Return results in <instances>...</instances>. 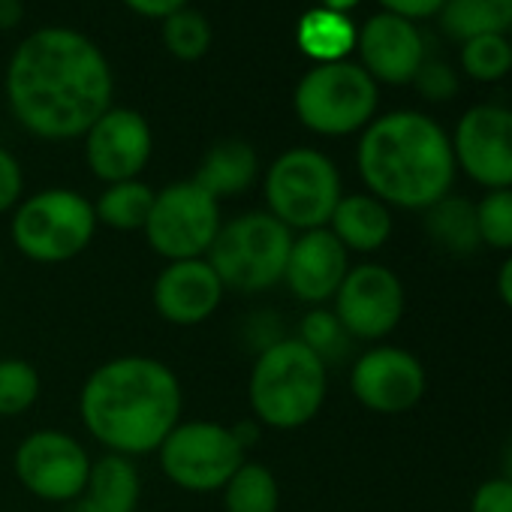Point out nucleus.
Returning <instances> with one entry per match:
<instances>
[{
    "instance_id": "obj_30",
    "label": "nucleus",
    "mask_w": 512,
    "mask_h": 512,
    "mask_svg": "<svg viewBox=\"0 0 512 512\" xmlns=\"http://www.w3.org/2000/svg\"><path fill=\"white\" fill-rule=\"evenodd\" d=\"M479 244L494 250H512V190H488L476 202Z\"/></svg>"
},
{
    "instance_id": "obj_26",
    "label": "nucleus",
    "mask_w": 512,
    "mask_h": 512,
    "mask_svg": "<svg viewBox=\"0 0 512 512\" xmlns=\"http://www.w3.org/2000/svg\"><path fill=\"white\" fill-rule=\"evenodd\" d=\"M220 491H223L226 512H278L281 509L278 479L260 461H244Z\"/></svg>"
},
{
    "instance_id": "obj_32",
    "label": "nucleus",
    "mask_w": 512,
    "mask_h": 512,
    "mask_svg": "<svg viewBox=\"0 0 512 512\" xmlns=\"http://www.w3.org/2000/svg\"><path fill=\"white\" fill-rule=\"evenodd\" d=\"M25 196V172L22 163L7 151L0 148V214L16 211V205Z\"/></svg>"
},
{
    "instance_id": "obj_20",
    "label": "nucleus",
    "mask_w": 512,
    "mask_h": 512,
    "mask_svg": "<svg viewBox=\"0 0 512 512\" xmlns=\"http://www.w3.org/2000/svg\"><path fill=\"white\" fill-rule=\"evenodd\" d=\"M329 232L347 247V253H374L392 235V211L371 193H350L335 205Z\"/></svg>"
},
{
    "instance_id": "obj_25",
    "label": "nucleus",
    "mask_w": 512,
    "mask_h": 512,
    "mask_svg": "<svg viewBox=\"0 0 512 512\" xmlns=\"http://www.w3.org/2000/svg\"><path fill=\"white\" fill-rule=\"evenodd\" d=\"M154 193L145 181L133 178V181H118V184H106V190L100 193V199L94 202V214L100 226H109L115 232H136L145 229L151 205H154Z\"/></svg>"
},
{
    "instance_id": "obj_5",
    "label": "nucleus",
    "mask_w": 512,
    "mask_h": 512,
    "mask_svg": "<svg viewBox=\"0 0 512 512\" xmlns=\"http://www.w3.org/2000/svg\"><path fill=\"white\" fill-rule=\"evenodd\" d=\"M293 235L269 211H244L220 223L205 260L232 293H266L284 281Z\"/></svg>"
},
{
    "instance_id": "obj_13",
    "label": "nucleus",
    "mask_w": 512,
    "mask_h": 512,
    "mask_svg": "<svg viewBox=\"0 0 512 512\" xmlns=\"http://www.w3.org/2000/svg\"><path fill=\"white\" fill-rule=\"evenodd\" d=\"M455 166L485 190H512V112L503 106H473L452 136Z\"/></svg>"
},
{
    "instance_id": "obj_42",
    "label": "nucleus",
    "mask_w": 512,
    "mask_h": 512,
    "mask_svg": "<svg viewBox=\"0 0 512 512\" xmlns=\"http://www.w3.org/2000/svg\"><path fill=\"white\" fill-rule=\"evenodd\" d=\"M509 34H512V25H509ZM509 46H512V43H509Z\"/></svg>"
},
{
    "instance_id": "obj_4",
    "label": "nucleus",
    "mask_w": 512,
    "mask_h": 512,
    "mask_svg": "<svg viewBox=\"0 0 512 512\" xmlns=\"http://www.w3.org/2000/svg\"><path fill=\"white\" fill-rule=\"evenodd\" d=\"M326 395L329 365L299 338L266 344L247 377L250 413L275 431H296L317 419Z\"/></svg>"
},
{
    "instance_id": "obj_40",
    "label": "nucleus",
    "mask_w": 512,
    "mask_h": 512,
    "mask_svg": "<svg viewBox=\"0 0 512 512\" xmlns=\"http://www.w3.org/2000/svg\"><path fill=\"white\" fill-rule=\"evenodd\" d=\"M503 470H506L503 476H506V479L512 482V437H509V446H506V458H503Z\"/></svg>"
},
{
    "instance_id": "obj_2",
    "label": "nucleus",
    "mask_w": 512,
    "mask_h": 512,
    "mask_svg": "<svg viewBox=\"0 0 512 512\" xmlns=\"http://www.w3.org/2000/svg\"><path fill=\"white\" fill-rule=\"evenodd\" d=\"M181 383L154 356H118L97 365L82 392L79 416L85 431L112 455L139 458L157 452L181 422Z\"/></svg>"
},
{
    "instance_id": "obj_33",
    "label": "nucleus",
    "mask_w": 512,
    "mask_h": 512,
    "mask_svg": "<svg viewBox=\"0 0 512 512\" xmlns=\"http://www.w3.org/2000/svg\"><path fill=\"white\" fill-rule=\"evenodd\" d=\"M413 82H416L422 97L437 100V103L449 100L458 91V79H455V73L446 64H422Z\"/></svg>"
},
{
    "instance_id": "obj_29",
    "label": "nucleus",
    "mask_w": 512,
    "mask_h": 512,
    "mask_svg": "<svg viewBox=\"0 0 512 512\" xmlns=\"http://www.w3.org/2000/svg\"><path fill=\"white\" fill-rule=\"evenodd\" d=\"M461 64L464 73L479 79V82H497L512 70V46L509 40L491 34V37H476L461 46Z\"/></svg>"
},
{
    "instance_id": "obj_7",
    "label": "nucleus",
    "mask_w": 512,
    "mask_h": 512,
    "mask_svg": "<svg viewBox=\"0 0 512 512\" xmlns=\"http://www.w3.org/2000/svg\"><path fill=\"white\" fill-rule=\"evenodd\" d=\"M266 211L290 232L323 229L341 202V172L317 148H290L263 178Z\"/></svg>"
},
{
    "instance_id": "obj_10",
    "label": "nucleus",
    "mask_w": 512,
    "mask_h": 512,
    "mask_svg": "<svg viewBox=\"0 0 512 512\" xmlns=\"http://www.w3.org/2000/svg\"><path fill=\"white\" fill-rule=\"evenodd\" d=\"M220 223V202L190 178L154 193L142 232L157 256H163L166 263H178L205 256L220 232Z\"/></svg>"
},
{
    "instance_id": "obj_16",
    "label": "nucleus",
    "mask_w": 512,
    "mask_h": 512,
    "mask_svg": "<svg viewBox=\"0 0 512 512\" xmlns=\"http://www.w3.org/2000/svg\"><path fill=\"white\" fill-rule=\"evenodd\" d=\"M347 272H350V253L329 232V226L293 235L284 284L299 302H308L314 308L332 302Z\"/></svg>"
},
{
    "instance_id": "obj_17",
    "label": "nucleus",
    "mask_w": 512,
    "mask_h": 512,
    "mask_svg": "<svg viewBox=\"0 0 512 512\" xmlns=\"http://www.w3.org/2000/svg\"><path fill=\"white\" fill-rule=\"evenodd\" d=\"M223 284L208 266L205 256L199 260H178L166 263L157 275L151 302L160 320L172 326H199L214 317L223 302Z\"/></svg>"
},
{
    "instance_id": "obj_19",
    "label": "nucleus",
    "mask_w": 512,
    "mask_h": 512,
    "mask_svg": "<svg viewBox=\"0 0 512 512\" xmlns=\"http://www.w3.org/2000/svg\"><path fill=\"white\" fill-rule=\"evenodd\" d=\"M142 497V476L133 458L106 452L91 464L85 491L73 512H136Z\"/></svg>"
},
{
    "instance_id": "obj_23",
    "label": "nucleus",
    "mask_w": 512,
    "mask_h": 512,
    "mask_svg": "<svg viewBox=\"0 0 512 512\" xmlns=\"http://www.w3.org/2000/svg\"><path fill=\"white\" fill-rule=\"evenodd\" d=\"M296 40H299V49L311 61L335 64V61H344L350 49L356 46V28L347 16L317 7L302 16L296 28Z\"/></svg>"
},
{
    "instance_id": "obj_15",
    "label": "nucleus",
    "mask_w": 512,
    "mask_h": 512,
    "mask_svg": "<svg viewBox=\"0 0 512 512\" xmlns=\"http://www.w3.org/2000/svg\"><path fill=\"white\" fill-rule=\"evenodd\" d=\"M154 151L148 121L136 109H109L85 133V160L94 178L106 184L133 181L142 175Z\"/></svg>"
},
{
    "instance_id": "obj_36",
    "label": "nucleus",
    "mask_w": 512,
    "mask_h": 512,
    "mask_svg": "<svg viewBox=\"0 0 512 512\" xmlns=\"http://www.w3.org/2000/svg\"><path fill=\"white\" fill-rule=\"evenodd\" d=\"M124 4L139 13V16H148V19H169L172 13L184 10L187 0H124Z\"/></svg>"
},
{
    "instance_id": "obj_1",
    "label": "nucleus",
    "mask_w": 512,
    "mask_h": 512,
    "mask_svg": "<svg viewBox=\"0 0 512 512\" xmlns=\"http://www.w3.org/2000/svg\"><path fill=\"white\" fill-rule=\"evenodd\" d=\"M106 55L79 31H34L10 58L7 100L16 121L49 142L85 136L112 109Z\"/></svg>"
},
{
    "instance_id": "obj_11",
    "label": "nucleus",
    "mask_w": 512,
    "mask_h": 512,
    "mask_svg": "<svg viewBox=\"0 0 512 512\" xmlns=\"http://www.w3.org/2000/svg\"><path fill=\"white\" fill-rule=\"evenodd\" d=\"M91 464L88 449L61 428L31 431L13 455V467L25 491L46 503H76L88 485Z\"/></svg>"
},
{
    "instance_id": "obj_28",
    "label": "nucleus",
    "mask_w": 512,
    "mask_h": 512,
    "mask_svg": "<svg viewBox=\"0 0 512 512\" xmlns=\"http://www.w3.org/2000/svg\"><path fill=\"white\" fill-rule=\"evenodd\" d=\"M163 43L178 61H196L211 46V28L202 13L178 10L169 19H163Z\"/></svg>"
},
{
    "instance_id": "obj_37",
    "label": "nucleus",
    "mask_w": 512,
    "mask_h": 512,
    "mask_svg": "<svg viewBox=\"0 0 512 512\" xmlns=\"http://www.w3.org/2000/svg\"><path fill=\"white\" fill-rule=\"evenodd\" d=\"M497 293H500V299H503V305L512 311V256L509 260L500 266V272H497Z\"/></svg>"
},
{
    "instance_id": "obj_27",
    "label": "nucleus",
    "mask_w": 512,
    "mask_h": 512,
    "mask_svg": "<svg viewBox=\"0 0 512 512\" xmlns=\"http://www.w3.org/2000/svg\"><path fill=\"white\" fill-rule=\"evenodd\" d=\"M43 392L40 371L28 359H0V416L16 419L28 413Z\"/></svg>"
},
{
    "instance_id": "obj_31",
    "label": "nucleus",
    "mask_w": 512,
    "mask_h": 512,
    "mask_svg": "<svg viewBox=\"0 0 512 512\" xmlns=\"http://www.w3.org/2000/svg\"><path fill=\"white\" fill-rule=\"evenodd\" d=\"M308 350H314L326 365L332 359H338L344 350H347V341L350 335L344 332V326L338 323V317L326 308H314L305 314L302 326H299V335H296Z\"/></svg>"
},
{
    "instance_id": "obj_39",
    "label": "nucleus",
    "mask_w": 512,
    "mask_h": 512,
    "mask_svg": "<svg viewBox=\"0 0 512 512\" xmlns=\"http://www.w3.org/2000/svg\"><path fill=\"white\" fill-rule=\"evenodd\" d=\"M359 0H323V10H332V13H341L347 16V10H353Z\"/></svg>"
},
{
    "instance_id": "obj_6",
    "label": "nucleus",
    "mask_w": 512,
    "mask_h": 512,
    "mask_svg": "<svg viewBox=\"0 0 512 512\" xmlns=\"http://www.w3.org/2000/svg\"><path fill=\"white\" fill-rule=\"evenodd\" d=\"M94 202L70 187H49L22 199L10 220V238L22 256L40 266L70 263L97 235Z\"/></svg>"
},
{
    "instance_id": "obj_8",
    "label": "nucleus",
    "mask_w": 512,
    "mask_h": 512,
    "mask_svg": "<svg viewBox=\"0 0 512 512\" xmlns=\"http://www.w3.org/2000/svg\"><path fill=\"white\" fill-rule=\"evenodd\" d=\"M244 428H229L211 419L178 422L157 449L163 476L190 494L220 491L229 476L247 461Z\"/></svg>"
},
{
    "instance_id": "obj_12",
    "label": "nucleus",
    "mask_w": 512,
    "mask_h": 512,
    "mask_svg": "<svg viewBox=\"0 0 512 512\" xmlns=\"http://www.w3.org/2000/svg\"><path fill=\"white\" fill-rule=\"evenodd\" d=\"M332 302V314L350 338L380 341L392 335L404 317V284L392 269L362 263L347 272Z\"/></svg>"
},
{
    "instance_id": "obj_24",
    "label": "nucleus",
    "mask_w": 512,
    "mask_h": 512,
    "mask_svg": "<svg viewBox=\"0 0 512 512\" xmlns=\"http://www.w3.org/2000/svg\"><path fill=\"white\" fill-rule=\"evenodd\" d=\"M425 232L437 247L455 256H467L479 247L476 205L464 196H443L425 208Z\"/></svg>"
},
{
    "instance_id": "obj_34",
    "label": "nucleus",
    "mask_w": 512,
    "mask_h": 512,
    "mask_svg": "<svg viewBox=\"0 0 512 512\" xmlns=\"http://www.w3.org/2000/svg\"><path fill=\"white\" fill-rule=\"evenodd\" d=\"M470 512H512V482L506 476L482 482L470 500Z\"/></svg>"
},
{
    "instance_id": "obj_35",
    "label": "nucleus",
    "mask_w": 512,
    "mask_h": 512,
    "mask_svg": "<svg viewBox=\"0 0 512 512\" xmlns=\"http://www.w3.org/2000/svg\"><path fill=\"white\" fill-rule=\"evenodd\" d=\"M386 7V13L392 16H401L407 22H416V19H428V16H437L443 10L446 0H380Z\"/></svg>"
},
{
    "instance_id": "obj_21",
    "label": "nucleus",
    "mask_w": 512,
    "mask_h": 512,
    "mask_svg": "<svg viewBox=\"0 0 512 512\" xmlns=\"http://www.w3.org/2000/svg\"><path fill=\"white\" fill-rule=\"evenodd\" d=\"M256 178H260V157H256V151L241 139L217 142L202 157V163L193 175V181L217 202L250 190Z\"/></svg>"
},
{
    "instance_id": "obj_38",
    "label": "nucleus",
    "mask_w": 512,
    "mask_h": 512,
    "mask_svg": "<svg viewBox=\"0 0 512 512\" xmlns=\"http://www.w3.org/2000/svg\"><path fill=\"white\" fill-rule=\"evenodd\" d=\"M22 22V0H0V28H16Z\"/></svg>"
},
{
    "instance_id": "obj_41",
    "label": "nucleus",
    "mask_w": 512,
    "mask_h": 512,
    "mask_svg": "<svg viewBox=\"0 0 512 512\" xmlns=\"http://www.w3.org/2000/svg\"><path fill=\"white\" fill-rule=\"evenodd\" d=\"M0 269H4V253H0Z\"/></svg>"
},
{
    "instance_id": "obj_22",
    "label": "nucleus",
    "mask_w": 512,
    "mask_h": 512,
    "mask_svg": "<svg viewBox=\"0 0 512 512\" xmlns=\"http://www.w3.org/2000/svg\"><path fill=\"white\" fill-rule=\"evenodd\" d=\"M440 28L461 46L476 37H503L512 25V0H446Z\"/></svg>"
},
{
    "instance_id": "obj_14",
    "label": "nucleus",
    "mask_w": 512,
    "mask_h": 512,
    "mask_svg": "<svg viewBox=\"0 0 512 512\" xmlns=\"http://www.w3.org/2000/svg\"><path fill=\"white\" fill-rule=\"evenodd\" d=\"M425 386L428 380L422 362L401 347H374L362 353L350 371V389L356 401L383 416L413 410L422 401Z\"/></svg>"
},
{
    "instance_id": "obj_9",
    "label": "nucleus",
    "mask_w": 512,
    "mask_h": 512,
    "mask_svg": "<svg viewBox=\"0 0 512 512\" xmlns=\"http://www.w3.org/2000/svg\"><path fill=\"white\" fill-rule=\"evenodd\" d=\"M377 103V82L362 64L350 61L311 67L293 94L299 121L320 136H350L365 130L374 121Z\"/></svg>"
},
{
    "instance_id": "obj_18",
    "label": "nucleus",
    "mask_w": 512,
    "mask_h": 512,
    "mask_svg": "<svg viewBox=\"0 0 512 512\" xmlns=\"http://www.w3.org/2000/svg\"><path fill=\"white\" fill-rule=\"evenodd\" d=\"M356 46L362 55V70L374 82H413L419 67L425 64V43L416 25L392 13L368 19L365 28L356 34Z\"/></svg>"
},
{
    "instance_id": "obj_3",
    "label": "nucleus",
    "mask_w": 512,
    "mask_h": 512,
    "mask_svg": "<svg viewBox=\"0 0 512 512\" xmlns=\"http://www.w3.org/2000/svg\"><path fill=\"white\" fill-rule=\"evenodd\" d=\"M359 175L383 205L425 211L455 181V154L443 127L422 112H389L371 121L356 151Z\"/></svg>"
}]
</instances>
